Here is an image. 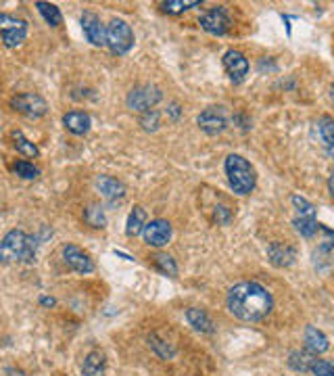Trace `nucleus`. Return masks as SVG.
<instances>
[{"label":"nucleus","instance_id":"obj_20","mask_svg":"<svg viewBox=\"0 0 334 376\" xmlns=\"http://www.w3.org/2000/svg\"><path fill=\"white\" fill-rule=\"evenodd\" d=\"M305 345H308V349H310L312 354H316V356L328 352V347H331L328 337H326L322 331H318L316 326H308V329H305Z\"/></svg>","mask_w":334,"mask_h":376},{"label":"nucleus","instance_id":"obj_19","mask_svg":"<svg viewBox=\"0 0 334 376\" xmlns=\"http://www.w3.org/2000/svg\"><path fill=\"white\" fill-rule=\"evenodd\" d=\"M186 320H188V324H190L195 331H199V333L211 335V333L215 331L213 320H211V318L207 316V312H203V310L190 308V310L186 312Z\"/></svg>","mask_w":334,"mask_h":376},{"label":"nucleus","instance_id":"obj_29","mask_svg":"<svg viewBox=\"0 0 334 376\" xmlns=\"http://www.w3.org/2000/svg\"><path fill=\"white\" fill-rule=\"evenodd\" d=\"M13 172L19 178H23V180H33V178L40 176V170L33 163H29V161H15L13 163Z\"/></svg>","mask_w":334,"mask_h":376},{"label":"nucleus","instance_id":"obj_38","mask_svg":"<svg viewBox=\"0 0 334 376\" xmlns=\"http://www.w3.org/2000/svg\"><path fill=\"white\" fill-rule=\"evenodd\" d=\"M328 96H331V100H333V105H334V84L331 86V90H328Z\"/></svg>","mask_w":334,"mask_h":376},{"label":"nucleus","instance_id":"obj_11","mask_svg":"<svg viewBox=\"0 0 334 376\" xmlns=\"http://www.w3.org/2000/svg\"><path fill=\"white\" fill-rule=\"evenodd\" d=\"M79 23H82V31H84V36H86V40L90 44H94V46H105L107 44V27L103 25L98 15L86 10L82 15Z\"/></svg>","mask_w":334,"mask_h":376},{"label":"nucleus","instance_id":"obj_14","mask_svg":"<svg viewBox=\"0 0 334 376\" xmlns=\"http://www.w3.org/2000/svg\"><path fill=\"white\" fill-rule=\"evenodd\" d=\"M268 257L276 268H289L295 264L297 251H295V247H291L287 243H272L268 247Z\"/></svg>","mask_w":334,"mask_h":376},{"label":"nucleus","instance_id":"obj_1","mask_svg":"<svg viewBox=\"0 0 334 376\" xmlns=\"http://www.w3.org/2000/svg\"><path fill=\"white\" fill-rule=\"evenodd\" d=\"M226 306L234 318L243 322H259L272 312L274 299L259 283H241L228 291Z\"/></svg>","mask_w":334,"mask_h":376},{"label":"nucleus","instance_id":"obj_24","mask_svg":"<svg viewBox=\"0 0 334 376\" xmlns=\"http://www.w3.org/2000/svg\"><path fill=\"white\" fill-rule=\"evenodd\" d=\"M13 144H15V149L21 153V155H25V157H31V159H36L38 157V146L33 144V142H29L25 136H23V132H19V130H15L13 132Z\"/></svg>","mask_w":334,"mask_h":376},{"label":"nucleus","instance_id":"obj_25","mask_svg":"<svg viewBox=\"0 0 334 376\" xmlns=\"http://www.w3.org/2000/svg\"><path fill=\"white\" fill-rule=\"evenodd\" d=\"M153 264H155V268H157L161 274L172 276V278L178 276V266H176V262H174L167 253H155V255H153Z\"/></svg>","mask_w":334,"mask_h":376},{"label":"nucleus","instance_id":"obj_10","mask_svg":"<svg viewBox=\"0 0 334 376\" xmlns=\"http://www.w3.org/2000/svg\"><path fill=\"white\" fill-rule=\"evenodd\" d=\"M63 262H65L67 268H71V270L77 272V274H90V272H94V262H92V257H90L84 249H79V247H75V245H65V247H63Z\"/></svg>","mask_w":334,"mask_h":376},{"label":"nucleus","instance_id":"obj_27","mask_svg":"<svg viewBox=\"0 0 334 376\" xmlns=\"http://www.w3.org/2000/svg\"><path fill=\"white\" fill-rule=\"evenodd\" d=\"M195 6H201V2L199 0H167L161 4V8L169 15H180V13L195 8Z\"/></svg>","mask_w":334,"mask_h":376},{"label":"nucleus","instance_id":"obj_18","mask_svg":"<svg viewBox=\"0 0 334 376\" xmlns=\"http://www.w3.org/2000/svg\"><path fill=\"white\" fill-rule=\"evenodd\" d=\"M105 370H107V360L103 352L94 349L84 358V364H82L84 376H105Z\"/></svg>","mask_w":334,"mask_h":376},{"label":"nucleus","instance_id":"obj_32","mask_svg":"<svg viewBox=\"0 0 334 376\" xmlns=\"http://www.w3.org/2000/svg\"><path fill=\"white\" fill-rule=\"evenodd\" d=\"M140 126H142L146 132H155V130L159 128V113H157V111H146V113H142Z\"/></svg>","mask_w":334,"mask_h":376},{"label":"nucleus","instance_id":"obj_4","mask_svg":"<svg viewBox=\"0 0 334 376\" xmlns=\"http://www.w3.org/2000/svg\"><path fill=\"white\" fill-rule=\"evenodd\" d=\"M107 46L113 54H128L134 46V31L128 21L115 17L107 25Z\"/></svg>","mask_w":334,"mask_h":376},{"label":"nucleus","instance_id":"obj_17","mask_svg":"<svg viewBox=\"0 0 334 376\" xmlns=\"http://www.w3.org/2000/svg\"><path fill=\"white\" fill-rule=\"evenodd\" d=\"M96 188L100 190V195L105 199H121L126 195V186L117 180V178H111V176H98L96 178Z\"/></svg>","mask_w":334,"mask_h":376},{"label":"nucleus","instance_id":"obj_34","mask_svg":"<svg viewBox=\"0 0 334 376\" xmlns=\"http://www.w3.org/2000/svg\"><path fill=\"white\" fill-rule=\"evenodd\" d=\"M149 343H151V347H153V349H157L163 358H169V356L174 354L172 349H165V347H163V341H159L157 337H151V339H149Z\"/></svg>","mask_w":334,"mask_h":376},{"label":"nucleus","instance_id":"obj_21","mask_svg":"<svg viewBox=\"0 0 334 376\" xmlns=\"http://www.w3.org/2000/svg\"><path fill=\"white\" fill-rule=\"evenodd\" d=\"M146 224H149V222H146V211H144V207L136 205V207L130 211V216H128L126 234H128V236H138V234L144 232Z\"/></svg>","mask_w":334,"mask_h":376},{"label":"nucleus","instance_id":"obj_5","mask_svg":"<svg viewBox=\"0 0 334 376\" xmlns=\"http://www.w3.org/2000/svg\"><path fill=\"white\" fill-rule=\"evenodd\" d=\"M163 98L161 90L155 86V84H138L134 86L130 92H128V107L132 111H140V113H146V111H153V107Z\"/></svg>","mask_w":334,"mask_h":376},{"label":"nucleus","instance_id":"obj_30","mask_svg":"<svg viewBox=\"0 0 334 376\" xmlns=\"http://www.w3.org/2000/svg\"><path fill=\"white\" fill-rule=\"evenodd\" d=\"M293 205H295V209L299 211V218H316V207H314L308 199L295 195V197H293Z\"/></svg>","mask_w":334,"mask_h":376},{"label":"nucleus","instance_id":"obj_8","mask_svg":"<svg viewBox=\"0 0 334 376\" xmlns=\"http://www.w3.org/2000/svg\"><path fill=\"white\" fill-rule=\"evenodd\" d=\"M197 123L209 136L222 134L228 128V111H226V107H207L197 117Z\"/></svg>","mask_w":334,"mask_h":376},{"label":"nucleus","instance_id":"obj_22","mask_svg":"<svg viewBox=\"0 0 334 376\" xmlns=\"http://www.w3.org/2000/svg\"><path fill=\"white\" fill-rule=\"evenodd\" d=\"M316 354H312L310 349H297L289 356V366L295 373H312V366L316 364Z\"/></svg>","mask_w":334,"mask_h":376},{"label":"nucleus","instance_id":"obj_37","mask_svg":"<svg viewBox=\"0 0 334 376\" xmlns=\"http://www.w3.org/2000/svg\"><path fill=\"white\" fill-rule=\"evenodd\" d=\"M42 306H54V299H52V297H50V299L44 297V299H42Z\"/></svg>","mask_w":334,"mask_h":376},{"label":"nucleus","instance_id":"obj_36","mask_svg":"<svg viewBox=\"0 0 334 376\" xmlns=\"http://www.w3.org/2000/svg\"><path fill=\"white\" fill-rule=\"evenodd\" d=\"M328 193L334 197V174L328 178Z\"/></svg>","mask_w":334,"mask_h":376},{"label":"nucleus","instance_id":"obj_9","mask_svg":"<svg viewBox=\"0 0 334 376\" xmlns=\"http://www.w3.org/2000/svg\"><path fill=\"white\" fill-rule=\"evenodd\" d=\"M230 15H228V8L226 6H213L209 10H205L201 15V27L207 31V33H213V36H224L228 33L230 29Z\"/></svg>","mask_w":334,"mask_h":376},{"label":"nucleus","instance_id":"obj_16","mask_svg":"<svg viewBox=\"0 0 334 376\" xmlns=\"http://www.w3.org/2000/svg\"><path fill=\"white\" fill-rule=\"evenodd\" d=\"M63 126H65L71 134L84 136V134L90 132L92 119H90V115L84 113V111H69V113L63 115Z\"/></svg>","mask_w":334,"mask_h":376},{"label":"nucleus","instance_id":"obj_15","mask_svg":"<svg viewBox=\"0 0 334 376\" xmlns=\"http://www.w3.org/2000/svg\"><path fill=\"white\" fill-rule=\"evenodd\" d=\"M314 132L318 134V140L322 142L326 155L334 159V119L331 115H322L314 123Z\"/></svg>","mask_w":334,"mask_h":376},{"label":"nucleus","instance_id":"obj_33","mask_svg":"<svg viewBox=\"0 0 334 376\" xmlns=\"http://www.w3.org/2000/svg\"><path fill=\"white\" fill-rule=\"evenodd\" d=\"M230 218H232V213H230V209H228V207H222V205H218V207H215V220H218L220 224H228V222H230Z\"/></svg>","mask_w":334,"mask_h":376},{"label":"nucleus","instance_id":"obj_35","mask_svg":"<svg viewBox=\"0 0 334 376\" xmlns=\"http://www.w3.org/2000/svg\"><path fill=\"white\" fill-rule=\"evenodd\" d=\"M169 113H172V117H174V119H178V115H180V109H178V105H176V103L169 107Z\"/></svg>","mask_w":334,"mask_h":376},{"label":"nucleus","instance_id":"obj_23","mask_svg":"<svg viewBox=\"0 0 334 376\" xmlns=\"http://www.w3.org/2000/svg\"><path fill=\"white\" fill-rule=\"evenodd\" d=\"M36 8L40 10V15L44 17V21L48 23V25H52V27H56V25H61L63 23V15H61V10H59V6L56 4H50V2H36Z\"/></svg>","mask_w":334,"mask_h":376},{"label":"nucleus","instance_id":"obj_6","mask_svg":"<svg viewBox=\"0 0 334 376\" xmlns=\"http://www.w3.org/2000/svg\"><path fill=\"white\" fill-rule=\"evenodd\" d=\"M0 33H2V42L6 48H15L19 46L25 38H27V21L6 15H0Z\"/></svg>","mask_w":334,"mask_h":376},{"label":"nucleus","instance_id":"obj_2","mask_svg":"<svg viewBox=\"0 0 334 376\" xmlns=\"http://www.w3.org/2000/svg\"><path fill=\"white\" fill-rule=\"evenodd\" d=\"M36 249L38 243L33 236L25 234L23 230H10L0 245V257L4 264H13V262H25L31 264L36 260Z\"/></svg>","mask_w":334,"mask_h":376},{"label":"nucleus","instance_id":"obj_3","mask_svg":"<svg viewBox=\"0 0 334 376\" xmlns=\"http://www.w3.org/2000/svg\"><path fill=\"white\" fill-rule=\"evenodd\" d=\"M224 170L228 176V184L236 195L245 197V195H251L255 190V184H257L255 170L243 155H228Z\"/></svg>","mask_w":334,"mask_h":376},{"label":"nucleus","instance_id":"obj_26","mask_svg":"<svg viewBox=\"0 0 334 376\" xmlns=\"http://www.w3.org/2000/svg\"><path fill=\"white\" fill-rule=\"evenodd\" d=\"M293 226L295 230L303 236V239H312L318 230H320V224L316 218H295L293 220Z\"/></svg>","mask_w":334,"mask_h":376},{"label":"nucleus","instance_id":"obj_12","mask_svg":"<svg viewBox=\"0 0 334 376\" xmlns=\"http://www.w3.org/2000/svg\"><path fill=\"white\" fill-rule=\"evenodd\" d=\"M172 232L174 230L167 220H153L146 224L142 236H144V243L151 247H165L172 241Z\"/></svg>","mask_w":334,"mask_h":376},{"label":"nucleus","instance_id":"obj_31","mask_svg":"<svg viewBox=\"0 0 334 376\" xmlns=\"http://www.w3.org/2000/svg\"><path fill=\"white\" fill-rule=\"evenodd\" d=\"M314 376H334V360H316L312 366Z\"/></svg>","mask_w":334,"mask_h":376},{"label":"nucleus","instance_id":"obj_13","mask_svg":"<svg viewBox=\"0 0 334 376\" xmlns=\"http://www.w3.org/2000/svg\"><path fill=\"white\" fill-rule=\"evenodd\" d=\"M224 69L234 84H241L249 73V61L241 50H228L224 54Z\"/></svg>","mask_w":334,"mask_h":376},{"label":"nucleus","instance_id":"obj_7","mask_svg":"<svg viewBox=\"0 0 334 376\" xmlns=\"http://www.w3.org/2000/svg\"><path fill=\"white\" fill-rule=\"evenodd\" d=\"M10 107L17 113H23L27 117H44L48 113V103L36 94V92H21L10 98Z\"/></svg>","mask_w":334,"mask_h":376},{"label":"nucleus","instance_id":"obj_28","mask_svg":"<svg viewBox=\"0 0 334 376\" xmlns=\"http://www.w3.org/2000/svg\"><path fill=\"white\" fill-rule=\"evenodd\" d=\"M84 218H86V222H88L92 228H105V226H107V218H105V213H103V207H98V205H90V207L84 211Z\"/></svg>","mask_w":334,"mask_h":376}]
</instances>
